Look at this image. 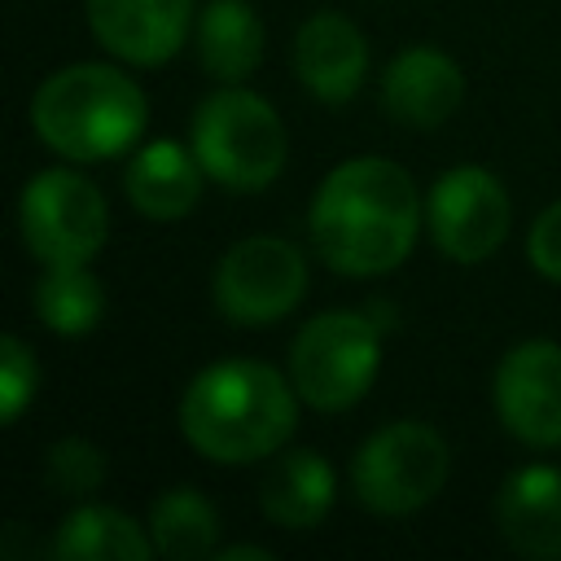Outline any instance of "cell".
Wrapping results in <instances>:
<instances>
[{"label": "cell", "instance_id": "obj_14", "mask_svg": "<svg viewBox=\"0 0 561 561\" xmlns=\"http://www.w3.org/2000/svg\"><path fill=\"white\" fill-rule=\"evenodd\" d=\"M465 101L460 66L438 48H403L381 75V105L403 127H438Z\"/></svg>", "mask_w": 561, "mask_h": 561}, {"label": "cell", "instance_id": "obj_21", "mask_svg": "<svg viewBox=\"0 0 561 561\" xmlns=\"http://www.w3.org/2000/svg\"><path fill=\"white\" fill-rule=\"evenodd\" d=\"M105 473H110V460L88 438H57L44 451V478L61 495H75V500L79 495H92L105 482Z\"/></svg>", "mask_w": 561, "mask_h": 561}, {"label": "cell", "instance_id": "obj_5", "mask_svg": "<svg viewBox=\"0 0 561 561\" xmlns=\"http://www.w3.org/2000/svg\"><path fill=\"white\" fill-rule=\"evenodd\" d=\"M381 368V324L364 311H320L289 346V381L316 412L355 408Z\"/></svg>", "mask_w": 561, "mask_h": 561}, {"label": "cell", "instance_id": "obj_8", "mask_svg": "<svg viewBox=\"0 0 561 561\" xmlns=\"http://www.w3.org/2000/svg\"><path fill=\"white\" fill-rule=\"evenodd\" d=\"M307 294V259L285 237H245L215 267V307L237 329L285 320Z\"/></svg>", "mask_w": 561, "mask_h": 561}, {"label": "cell", "instance_id": "obj_1", "mask_svg": "<svg viewBox=\"0 0 561 561\" xmlns=\"http://www.w3.org/2000/svg\"><path fill=\"white\" fill-rule=\"evenodd\" d=\"M311 245L342 276H381L399 267L421 228V193L390 158L337 162L311 197Z\"/></svg>", "mask_w": 561, "mask_h": 561}, {"label": "cell", "instance_id": "obj_23", "mask_svg": "<svg viewBox=\"0 0 561 561\" xmlns=\"http://www.w3.org/2000/svg\"><path fill=\"white\" fill-rule=\"evenodd\" d=\"M526 254H530L539 276L561 285V202H552V206H543L535 215L530 237H526Z\"/></svg>", "mask_w": 561, "mask_h": 561}, {"label": "cell", "instance_id": "obj_2", "mask_svg": "<svg viewBox=\"0 0 561 561\" xmlns=\"http://www.w3.org/2000/svg\"><path fill=\"white\" fill-rule=\"evenodd\" d=\"M298 425V390L259 359L202 368L180 399V430L215 465H245L280 451Z\"/></svg>", "mask_w": 561, "mask_h": 561}, {"label": "cell", "instance_id": "obj_18", "mask_svg": "<svg viewBox=\"0 0 561 561\" xmlns=\"http://www.w3.org/2000/svg\"><path fill=\"white\" fill-rule=\"evenodd\" d=\"M149 552V530L114 504H79L53 535V557L61 561H145Z\"/></svg>", "mask_w": 561, "mask_h": 561}, {"label": "cell", "instance_id": "obj_13", "mask_svg": "<svg viewBox=\"0 0 561 561\" xmlns=\"http://www.w3.org/2000/svg\"><path fill=\"white\" fill-rule=\"evenodd\" d=\"M495 526L513 552L535 561H561V469H513L495 495Z\"/></svg>", "mask_w": 561, "mask_h": 561}, {"label": "cell", "instance_id": "obj_4", "mask_svg": "<svg viewBox=\"0 0 561 561\" xmlns=\"http://www.w3.org/2000/svg\"><path fill=\"white\" fill-rule=\"evenodd\" d=\"M193 153L215 184L259 193L285 167V123L259 92L224 83L193 114Z\"/></svg>", "mask_w": 561, "mask_h": 561}, {"label": "cell", "instance_id": "obj_16", "mask_svg": "<svg viewBox=\"0 0 561 561\" xmlns=\"http://www.w3.org/2000/svg\"><path fill=\"white\" fill-rule=\"evenodd\" d=\"M337 495V473L320 451H285L272 460V469L259 482L263 517L280 530H316Z\"/></svg>", "mask_w": 561, "mask_h": 561}, {"label": "cell", "instance_id": "obj_11", "mask_svg": "<svg viewBox=\"0 0 561 561\" xmlns=\"http://www.w3.org/2000/svg\"><path fill=\"white\" fill-rule=\"evenodd\" d=\"M92 39L131 66H162L193 26V0H83Z\"/></svg>", "mask_w": 561, "mask_h": 561}, {"label": "cell", "instance_id": "obj_9", "mask_svg": "<svg viewBox=\"0 0 561 561\" xmlns=\"http://www.w3.org/2000/svg\"><path fill=\"white\" fill-rule=\"evenodd\" d=\"M425 224L443 259L451 263H482L491 259L513 224V206L504 184L486 167H451L434 180L425 197Z\"/></svg>", "mask_w": 561, "mask_h": 561}, {"label": "cell", "instance_id": "obj_22", "mask_svg": "<svg viewBox=\"0 0 561 561\" xmlns=\"http://www.w3.org/2000/svg\"><path fill=\"white\" fill-rule=\"evenodd\" d=\"M35 386H39V364L31 346L22 337H4L0 342V421L4 425L22 416V408L35 399Z\"/></svg>", "mask_w": 561, "mask_h": 561}, {"label": "cell", "instance_id": "obj_12", "mask_svg": "<svg viewBox=\"0 0 561 561\" xmlns=\"http://www.w3.org/2000/svg\"><path fill=\"white\" fill-rule=\"evenodd\" d=\"M294 75L324 105L351 101L368 75V44L359 26L342 13L307 18L294 35Z\"/></svg>", "mask_w": 561, "mask_h": 561}, {"label": "cell", "instance_id": "obj_20", "mask_svg": "<svg viewBox=\"0 0 561 561\" xmlns=\"http://www.w3.org/2000/svg\"><path fill=\"white\" fill-rule=\"evenodd\" d=\"M31 307H35V320L57 337H79L101 324L105 289L88 272V263H61V267H44V276L31 289Z\"/></svg>", "mask_w": 561, "mask_h": 561}, {"label": "cell", "instance_id": "obj_24", "mask_svg": "<svg viewBox=\"0 0 561 561\" xmlns=\"http://www.w3.org/2000/svg\"><path fill=\"white\" fill-rule=\"evenodd\" d=\"M215 557L219 561H272V552L259 543H228V548H215Z\"/></svg>", "mask_w": 561, "mask_h": 561}, {"label": "cell", "instance_id": "obj_7", "mask_svg": "<svg viewBox=\"0 0 561 561\" xmlns=\"http://www.w3.org/2000/svg\"><path fill=\"white\" fill-rule=\"evenodd\" d=\"M18 228L31 259H39L44 267L92 263L110 237V206L88 175L70 167H48L26 180L18 202Z\"/></svg>", "mask_w": 561, "mask_h": 561}, {"label": "cell", "instance_id": "obj_17", "mask_svg": "<svg viewBox=\"0 0 561 561\" xmlns=\"http://www.w3.org/2000/svg\"><path fill=\"white\" fill-rule=\"evenodd\" d=\"M197 61L219 83H245L263 61V22L250 0H206L193 18Z\"/></svg>", "mask_w": 561, "mask_h": 561}, {"label": "cell", "instance_id": "obj_6", "mask_svg": "<svg viewBox=\"0 0 561 561\" xmlns=\"http://www.w3.org/2000/svg\"><path fill=\"white\" fill-rule=\"evenodd\" d=\"M451 473V447L434 425L390 421L373 430L351 460V491L368 513L408 517L425 508Z\"/></svg>", "mask_w": 561, "mask_h": 561}, {"label": "cell", "instance_id": "obj_15", "mask_svg": "<svg viewBox=\"0 0 561 561\" xmlns=\"http://www.w3.org/2000/svg\"><path fill=\"white\" fill-rule=\"evenodd\" d=\"M202 180H206V167L197 162L193 145L184 149L175 140H149L140 153H131L123 188L136 215L167 224V219H184L197 206Z\"/></svg>", "mask_w": 561, "mask_h": 561}, {"label": "cell", "instance_id": "obj_19", "mask_svg": "<svg viewBox=\"0 0 561 561\" xmlns=\"http://www.w3.org/2000/svg\"><path fill=\"white\" fill-rule=\"evenodd\" d=\"M149 539H153V552L167 557V561L215 557L219 513L197 486H171L149 508Z\"/></svg>", "mask_w": 561, "mask_h": 561}, {"label": "cell", "instance_id": "obj_10", "mask_svg": "<svg viewBox=\"0 0 561 561\" xmlns=\"http://www.w3.org/2000/svg\"><path fill=\"white\" fill-rule=\"evenodd\" d=\"M495 412L526 447H561V342L530 337L504 351L495 381Z\"/></svg>", "mask_w": 561, "mask_h": 561}, {"label": "cell", "instance_id": "obj_3", "mask_svg": "<svg viewBox=\"0 0 561 561\" xmlns=\"http://www.w3.org/2000/svg\"><path fill=\"white\" fill-rule=\"evenodd\" d=\"M145 118L149 110L140 83L105 61L53 70L31 101L35 136L70 162H105L127 153L140 140Z\"/></svg>", "mask_w": 561, "mask_h": 561}]
</instances>
